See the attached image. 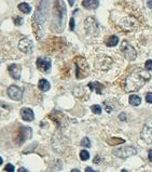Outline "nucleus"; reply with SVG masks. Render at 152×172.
I'll use <instances>...</instances> for the list:
<instances>
[{
    "mask_svg": "<svg viewBox=\"0 0 152 172\" xmlns=\"http://www.w3.org/2000/svg\"><path fill=\"white\" fill-rule=\"evenodd\" d=\"M69 26H70V29H71V30H74V18H70V22H69Z\"/></svg>",
    "mask_w": 152,
    "mask_h": 172,
    "instance_id": "c85d7f7f",
    "label": "nucleus"
},
{
    "mask_svg": "<svg viewBox=\"0 0 152 172\" xmlns=\"http://www.w3.org/2000/svg\"><path fill=\"white\" fill-rule=\"evenodd\" d=\"M99 161H100V158H99L98 156H97V157H96L95 159H94V162H95V164H98Z\"/></svg>",
    "mask_w": 152,
    "mask_h": 172,
    "instance_id": "72a5a7b5",
    "label": "nucleus"
},
{
    "mask_svg": "<svg viewBox=\"0 0 152 172\" xmlns=\"http://www.w3.org/2000/svg\"><path fill=\"white\" fill-rule=\"evenodd\" d=\"M14 23H15V25H22V23H23V18H14Z\"/></svg>",
    "mask_w": 152,
    "mask_h": 172,
    "instance_id": "cd10ccee",
    "label": "nucleus"
},
{
    "mask_svg": "<svg viewBox=\"0 0 152 172\" xmlns=\"http://www.w3.org/2000/svg\"><path fill=\"white\" fill-rule=\"evenodd\" d=\"M146 69L147 70H152V60H148L146 62Z\"/></svg>",
    "mask_w": 152,
    "mask_h": 172,
    "instance_id": "a878e982",
    "label": "nucleus"
},
{
    "mask_svg": "<svg viewBox=\"0 0 152 172\" xmlns=\"http://www.w3.org/2000/svg\"><path fill=\"white\" fill-rule=\"evenodd\" d=\"M137 154V151L135 149L133 146H126V147H120V148H117L113 151V155L117 156L119 158H122V159H125V158H128L131 156H134V155Z\"/></svg>",
    "mask_w": 152,
    "mask_h": 172,
    "instance_id": "39448f33",
    "label": "nucleus"
},
{
    "mask_svg": "<svg viewBox=\"0 0 152 172\" xmlns=\"http://www.w3.org/2000/svg\"><path fill=\"white\" fill-rule=\"evenodd\" d=\"M141 139L147 143L152 144V121L146 123L141 131Z\"/></svg>",
    "mask_w": 152,
    "mask_h": 172,
    "instance_id": "1a4fd4ad",
    "label": "nucleus"
},
{
    "mask_svg": "<svg viewBox=\"0 0 152 172\" xmlns=\"http://www.w3.org/2000/svg\"><path fill=\"white\" fill-rule=\"evenodd\" d=\"M121 52H122V53L124 54V56L126 57L127 60H130V61H134L135 59H136V56H137L136 50L132 47L126 40H124L123 42L121 43Z\"/></svg>",
    "mask_w": 152,
    "mask_h": 172,
    "instance_id": "423d86ee",
    "label": "nucleus"
},
{
    "mask_svg": "<svg viewBox=\"0 0 152 172\" xmlns=\"http://www.w3.org/2000/svg\"><path fill=\"white\" fill-rule=\"evenodd\" d=\"M121 172H128V171H127V170H125V169H123V170H122Z\"/></svg>",
    "mask_w": 152,
    "mask_h": 172,
    "instance_id": "58836bf2",
    "label": "nucleus"
},
{
    "mask_svg": "<svg viewBox=\"0 0 152 172\" xmlns=\"http://www.w3.org/2000/svg\"><path fill=\"white\" fill-rule=\"evenodd\" d=\"M68 1H69V4H70L71 7H72V6H74V0H68Z\"/></svg>",
    "mask_w": 152,
    "mask_h": 172,
    "instance_id": "c9c22d12",
    "label": "nucleus"
},
{
    "mask_svg": "<svg viewBox=\"0 0 152 172\" xmlns=\"http://www.w3.org/2000/svg\"><path fill=\"white\" fill-rule=\"evenodd\" d=\"M80 158H81V160H83V161H86V160L90 159V153L88 151L83 149V151L80 152Z\"/></svg>",
    "mask_w": 152,
    "mask_h": 172,
    "instance_id": "4be33fe9",
    "label": "nucleus"
},
{
    "mask_svg": "<svg viewBox=\"0 0 152 172\" xmlns=\"http://www.w3.org/2000/svg\"><path fill=\"white\" fill-rule=\"evenodd\" d=\"M38 87H39V89L41 90V91L46 92V91H48V90L51 88V85H50V82L48 80H46V79H40L39 83H38Z\"/></svg>",
    "mask_w": 152,
    "mask_h": 172,
    "instance_id": "f3484780",
    "label": "nucleus"
},
{
    "mask_svg": "<svg viewBox=\"0 0 152 172\" xmlns=\"http://www.w3.org/2000/svg\"><path fill=\"white\" fill-rule=\"evenodd\" d=\"M4 170H6V172H14V166L11 165V164H8L4 167Z\"/></svg>",
    "mask_w": 152,
    "mask_h": 172,
    "instance_id": "393cba45",
    "label": "nucleus"
},
{
    "mask_svg": "<svg viewBox=\"0 0 152 172\" xmlns=\"http://www.w3.org/2000/svg\"><path fill=\"white\" fill-rule=\"evenodd\" d=\"M149 160L152 162V149H150V151H149Z\"/></svg>",
    "mask_w": 152,
    "mask_h": 172,
    "instance_id": "2f4dec72",
    "label": "nucleus"
},
{
    "mask_svg": "<svg viewBox=\"0 0 152 172\" xmlns=\"http://www.w3.org/2000/svg\"><path fill=\"white\" fill-rule=\"evenodd\" d=\"M8 70H9V74H10V76L13 79H15V80H18V79L21 78L22 67L20 66V65H18V64L10 65V66L8 67Z\"/></svg>",
    "mask_w": 152,
    "mask_h": 172,
    "instance_id": "f8f14e48",
    "label": "nucleus"
},
{
    "mask_svg": "<svg viewBox=\"0 0 152 172\" xmlns=\"http://www.w3.org/2000/svg\"><path fill=\"white\" fill-rule=\"evenodd\" d=\"M18 172H28V171H27V170H26L25 168H23V167H22V168L18 169Z\"/></svg>",
    "mask_w": 152,
    "mask_h": 172,
    "instance_id": "473e14b6",
    "label": "nucleus"
},
{
    "mask_svg": "<svg viewBox=\"0 0 152 172\" xmlns=\"http://www.w3.org/2000/svg\"><path fill=\"white\" fill-rule=\"evenodd\" d=\"M151 78V76L148 72H146V69L142 68H137L128 75L125 81V90L127 92L132 91H137L141 87H144L147 81H149Z\"/></svg>",
    "mask_w": 152,
    "mask_h": 172,
    "instance_id": "f257e3e1",
    "label": "nucleus"
},
{
    "mask_svg": "<svg viewBox=\"0 0 152 172\" xmlns=\"http://www.w3.org/2000/svg\"><path fill=\"white\" fill-rule=\"evenodd\" d=\"M107 142H108V144H109V145H111V146H114V145L123 144L124 142H125V140H123V139H120V137H111V139H109V140L107 141Z\"/></svg>",
    "mask_w": 152,
    "mask_h": 172,
    "instance_id": "412c9836",
    "label": "nucleus"
},
{
    "mask_svg": "<svg viewBox=\"0 0 152 172\" xmlns=\"http://www.w3.org/2000/svg\"><path fill=\"white\" fill-rule=\"evenodd\" d=\"M50 4H51V0H42L40 2L39 8L37 9V12L35 14V21L40 25L43 24L48 18L50 11Z\"/></svg>",
    "mask_w": 152,
    "mask_h": 172,
    "instance_id": "20e7f679",
    "label": "nucleus"
},
{
    "mask_svg": "<svg viewBox=\"0 0 152 172\" xmlns=\"http://www.w3.org/2000/svg\"><path fill=\"white\" fill-rule=\"evenodd\" d=\"M91 109H92L93 113L96 115L102 114V107H100L99 105H92V106H91Z\"/></svg>",
    "mask_w": 152,
    "mask_h": 172,
    "instance_id": "5701e85b",
    "label": "nucleus"
},
{
    "mask_svg": "<svg viewBox=\"0 0 152 172\" xmlns=\"http://www.w3.org/2000/svg\"><path fill=\"white\" fill-rule=\"evenodd\" d=\"M32 48H34V43L28 38H23L20 40L18 42V49L23 52V53H32Z\"/></svg>",
    "mask_w": 152,
    "mask_h": 172,
    "instance_id": "6e6552de",
    "label": "nucleus"
},
{
    "mask_svg": "<svg viewBox=\"0 0 152 172\" xmlns=\"http://www.w3.org/2000/svg\"><path fill=\"white\" fill-rule=\"evenodd\" d=\"M88 87L90 88L91 90H95L96 92L98 94H102V91L104 89V86L102 83L97 82V81H94V82H90L88 85Z\"/></svg>",
    "mask_w": 152,
    "mask_h": 172,
    "instance_id": "dca6fc26",
    "label": "nucleus"
},
{
    "mask_svg": "<svg viewBox=\"0 0 152 172\" xmlns=\"http://www.w3.org/2000/svg\"><path fill=\"white\" fill-rule=\"evenodd\" d=\"M65 13H66V9L65 6L63 4V2L60 0H57L55 8H54V22L53 25L56 24L60 28V32L63 30L64 27V20H65Z\"/></svg>",
    "mask_w": 152,
    "mask_h": 172,
    "instance_id": "7ed1b4c3",
    "label": "nucleus"
},
{
    "mask_svg": "<svg viewBox=\"0 0 152 172\" xmlns=\"http://www.w3.org/2000/svg\"><path fill=\"white\" fill-rule=\"evenodd\" d=\"M119 118H120V120H122V121H126V115H125V113H121L120 116H119Z\"/></svg>",
    "mask_w": 152,
    "mask_h": 172,
    "instance_id": "c756f323",
    "label": "nucleus"
},
{
    "mask_svg": "<svg viewBox=\"0 0 152 172\" xmlns=\"http://www.w3.org/2000/svg\"><path fill=\"white\" fill-rule=\"evenodd\" d=\"M84 27L86 29V32L88 34H92V35H96L97 30H98V26L97 23L93 18H88L84 22Z\"/></svg>",
    "mask_w": 152,
    "mask_h": 172,
    "instance_id": "9d476101",
    "label": "nucleus"
},
{
    "mask_svg": "<svg viewBox=\"0 0 152 172\" xmlns=\"http://www.w3.org/2000/svg\"><path fill=\"white\" fill-rule=\"evenodd\" d=\"M74 64H76V77L77 79H83L88 77L90 74V67L86 60L82 56L74 57Z\"/></svg>",
    "mask_w": 152,
    "mask_h": 172,
    "instance_id": "f03ea898",
    "label": "nucleus"
},
{
    "mask_svg": "<svg viewBox=\"0 0 152 172\" xmlns=\"http://www.w3.org/2000/svg\"><path fill=\"white\" fill-rule=\"evenodd\" d=\"M7 92L9 97H11L12 100L14 101H20L23 97V90L20 87L15 86V85H12V86L9 87Z\"/></svg>",
    "mask_w": 152,
    "mask_h": 172,
    "instance_id": "0eeeda50",
    "label": "nucleus"
},
{
    "mask_svg": "<svg viewBox=\"0 0 152 172\" xmlns=\"http://www.w3.org/2000/svg\"><path fill=\"white\" fill-rule=\"evenodd\" d=\"M81 146H83V147H91V141H90V139H88V137H84V139H82Z\"/></svg>",
    "mask_w": 152,
    "mask_h": 172,
    "instance_id": "b1692460",
    "label": "nucleus"
},
{
    "mask_svg": "<svg viewBox=\"0 0 152 172\" xmlns=\"http://www.w3.org/2000/svg\"><path fill=\"white\" fill-rule=\"evenodd\" d=\"M140 103H141V99L138 97V95L133 94V95L130 97V104H131L132 106H138Z\"/></svg>",
    "mask_w": 152,
    "mask_h": 172,
    "instance_id": "aec40b11",
    "label": "nucleus"
},
{
    "mask_svg": "<svg viewBox=\"0 0 152 172\" xmlns=\"http://www.w3.org/2000/svg\"><path fill=\"white\" fill-rule=\"evenodd\" d=\"M99 0H83L82 1V6L88 9V10H94L98 7Z\"/></svg>",
    "mask_w": 152,
    "mask_h": 172,
    "instance_id": "2eb2a0df",
    "label": "nucleus"
},
{
    "mask_svg": "<svg viewBox=\"0 0 152 172\" xmlns=\"http://www.w3.org/2000/svg\"><path fill=\"white\" fill-rule=\"evenodd\" d=\"M118 43H119V38L114 35L108 37V39L106 40V44L108 47H116Z\"/></svg>",
    "mask_w": 152,
    "mask_h": 172,
    "instance_id": "a211bd4d",
    "label": "nucleus"
},
{
    "mask_svg": "<svg viewBox=\"0 0 152 172\" xmlns=\"http://www.w3.org/2000/svg\"><path fill=\"white\" fill-rule=\"evenodd\" d=\"M21 116H22V119L25 120V121H32L34 118H35L34 111L30 108H22Z\"/></svg>",
    "mask_w": 152,
    "mask_h": 172,
    "instance_id": "4468645a",
    "label": "nucleus"
},
{
    "mask_svg": "<svg viewBox=\"0 0 152 172\" xmlns=\"http://www.w3.org/2000/svg\"><path fill=\"white\" fill-rule=\"evenodd\" d=\"M20 134H21V136L18 137V144H22L25 140H27V139H29V137L32 136V129H30V128L22 127L21 131H20Z\"/></svg>",
    "mask_w": 152,
    "mask_h": 172,
    "instance_id": "ddd939ff",
    "label": "nucleus"
},
{
    "mask_svg": "<svg viewBox=\"0 0 152 172\" xmlns=\"http://www.w3.org/2000/svg\"><path fill=\"white\" fill-rule=\"evenodd\" d=\"M85 172H98V171H94L91 167H88V168H85Z\"/></svg>",
    "mask_w": 152,
    "mask_h": 172,
    "instance_id": "7c9ffc66",
    "label": "nucleus"
},
{
    "mask_svg": "<svg viewBox=\"0 0 152 172\" xmlns=\"http://www.w3.org/2000/svg\"><path fill=\"white\" fill-rule=\"evenodd\" d=\"M2 162H4V160H2V158L0 157V165H2Z\"/></svg>",
    "mask_w": 152,
    "mask_h": 172,
    "instance_id": "4c0bfd02",
    "label": "nucleus"
},
{
    "mask_svg": "<svg viewBox=\"0 0 152 172\" xmlns=\"http://www.w3.org/2000/svg\"><path fill=\"white\" fill-rule=\"evenodd\" d=\"M146 101L150 104H152V92H148L146 94Z\"/></svg>",
    "mask_w": 152,
    "mask_h": 172,
    "instance_id": "bb28decb",
    "label": "nucleus"
},
{
    "mask_svg": "<svg viewBox=\"0 0 152 172\" xmlns=\"http://www.w3.org/2000/svg\"><path fill=\"white\" fill-rule=\"evenodd\" d=\"M36 64H37L38 69L43 73H48L50 69H51V61H50L49 59L38 57V59H37V62H36Z\"/></svg>",
    "mask_w": 152,
    "mask_h": 172,
    "instance_id": "9b49d317",
    "label": "nucleus"
},
{
    "mask_svg": "<svg viewBox=\"0 0 152 172\" xmlns=\"http://www.w3.org/2000/svg\"><path fill=\"white\" fill-rule=\"evenodd\" d=\"M18 8V10L22 11V12L25 13V14H28V13H30V11H32L30 6H29L28 4H26V2H22V4H20Z\"/></svg>",
    "mask_w": 152,
    "mask_h": 172,
    "instance_id": "6ab92c4d",
    "label": "nucleus"
},
{
    "mask_svg": "<svg viewBox=\"0 0 152 172\" xmlns=\"http://www.w3.org/2000/svg\"><path fill=\"white\" fill-rule=\"evenodd\" d=\"M147 4H148V7L150 8V9H152V0H149Z\"/></svg>",
    "mask_w": 152,
    "mask_h": 172,
    "instance_id": "f704fd0d",
    "label": "nucleus"
},
{
    "mask_svg": "<svg viewBox=\"0 0 152 172\" xmlns=\"http://www.w3.org/2000/svg\"><path fill=\"white\" fill-rule=\"evenodd\" d=\"M70 172H80V170H79V169H72Z\"/></svg>",
    "mask_w": 152,
    "mask_h": 172,
    "instance_id": "e433bc0d",
    "label": "nucleus"
}]
</instances>
